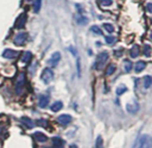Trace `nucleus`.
<instances>
[{
  "label": "nucleus",
  "instance_id": "25",
  "mask_svg": "<svg viewBox=\"0 0 152 148\" xmlns=\"http://www.w3.org/2000/svg\"><path fill=\"white\" fill-rule=\"evenodd\" d=\"M115 68H116V66L114 65V64H110V65L107 67L106 70V75L107 76H110V75H112L113 73L115 72Z\"/></svg>",
  "mask_w": 152,
  "mask_h": 148
},
{
  "label": "nucleus",
  "instance_id": "33",
  "mask_svg": "<svg viewBox=\"0 0 152 148\" xmlns=\"http://www.w3.org/2000/svg\"><path fill=\"white\" fill-rule=\"evenodd\" d=\"M146 7H147V10H148L149 12H151V14H152V3H148L146 5Z\"/></svg>",
  "mask_w": 152,
  "mask_h": 148
},
{
  "label": "nucleus",
  "instance_id": "7",
  "mask_svg": "<svg viewBox=\"0 0 152 148\" xmlns=\"http://www.w3.org/2000/svg\"><path fill=\"white\" fill-rule=\"evenodd\" d=\"M139 109H140V106H139L138 102L136 100H130L126 105V110H127L128 113H132V114H136L139 111Z\"/></svg>",
  "mask_w": 152,
  "mask_h": 148
},
{
  "label": "nucleus",
  "instance_id": "31",
  "mask_svg": "<svg viewBox=\"0 0 152 148\" xmlns=\"http://www.w3.org/2000/svg\"><path fill=\"white\" fill-rule=\"evenodd\" d=\"M95 146L96 147H102V137H100V136H98L97 139H96Z\"/></svg>",
  "mask_w": 152,
  "mask_h": 148
},
{
  "label": "nucleus",
  "instance_id": "36",
  "mask_svg": "<svg viewBox=\"0 0 152 148\" xmlns=\"http://www.w3.org/2000/svg\"><path fill=\"white\" fill-rule=\"evenodd\" d=\"M150 38H151V40H152V33L150 34Z\"/></svg>",
  "mask_w": 152,
  "mask_h": 148
},
{
  "label": "nucleus",
  "instance_id": "2",
  "mask_svg": "<svg viewBox=\"0 0 152 148\" xmlns=\"http://www.w3.org/2000/svg\"><path fill=\"white\" fill-rule=\"evenodd\" d=\"M109 58V54L108 52H102L97 55V58H96V61H95V68L96 70H102V66L104 65L106 61L108 60Z\"/></svg>",
  "mask_w": 152,
  "mask_h": 148
},
{
  "label": "nucleus",
  "instance_id": "24",
  "mask_svg": "<svg viewBox=\"0 0 152 148\" xmlns=\"http://www.w3.org/2000/svg\"><path fill=\"white\" fill-rule=\"evenodd\" d=\"M132 61H128V60H124V70L126 73H129L132 70Z\"/></svg>",
  "mask_w": 152,
  "mask_h": 148
},
{
  "label": "nucleus",
  "instance_id": "18",
  "mask_svg": "<svg viewBox=\"0 0 152 148\" xmlns=\"http://www.w3.org/2000/svg\"><path fill=\"white\" fill-rule=\"evenodd\" d=\"M31 58H32V53L30 51H26V52H24V54H23L22 58H21V61H22L23 63H28L31 60Z\"/></svg>",
  "mask_w": 152,
  "mask_h": 148
},
{
  "label": "nucleus",
  "instance_id": "38",
  "mask_svg": "<svg viewBox=\"0 0 152 148\" xmlns=\"http://www.w3.org/2000/svg\"><path fill=\"white\" fill-rule=\"evenodd\" d=\"M151 23H152V19H151Z\"/></svg>",
  "mask_w": 152,
  "mask_h": 148
},
{
  "label": "nucleus",
  "instance_id": "37",
  "mask_svg": "<svg viewBox=\"0 0 152 148\" xmlns=\"http://www.w3.org/2000/svg\"><path fill=\"white\" fill-rule=\"evenodd\" d=\"M26 1H31V0H26Z\"/></svg>",
  "mask_w": 152,
  "mask_h": 148
},
{
  "label": "nucleus",
  "instance_id": "12",
  "mask_svg": "<svg viewBox=\"0 0 152 148\" xmlns=\"http://www.w3.org/2000/svg\"><path fill=\"white\" fill-rule=\"evenodd\" d=\"M32 136L34 137V139H35L37 142H39V143H45V142H47L48 141V137L46 136L45 134H42V133H40V132H35L34 133Z\"/></svg>",
  "mask_w": 152,
  "mask_h": 148
},
{
  "label": "nucleus",
  "instance_id": "35",
  "mask_svg": "<svg viewBox=\"0 0 152 148\" xmlns=\"http://www.w3.org/2000/svg\"><path fill=\"white\" fill-rule=\"evenodd\" d=\"M69 51H72V54H74V55H77V51H76V50H74V48H72V47H70V48H69Z\"/></svg>",
  "mask_w": 152,
  "mask_h": 148
},
{
  "label": "nucleus",
  "instance_id": "22",
  "mask_svg": "<svg viewBox=\"0 0 152 148\" xmlns=\"http://www.w3.org/2000/svg\"><path fill=\"white\" fill-rule=\"evenodd\" d=\"M36 124H37L38 126H40V127H46V128H47V127L49 126L48 120H47V119H44V118L36 120Z\"/></svg>",
  "mask_w": 152,
  "mask_h": 148
},
{
  "label": "nucleus",
  "instance_id": "5",
  "mask_svg": "<svg viewBox=\"0 0 152 148\" xmlns=\"http://www.w3.org/2000/svg\"><path fill=\"white\" fill-rule=\"evenodd\" d=\"M27 21V14L26 12H22L20 16L18 17L16 23H15V28L16 29H23L26 24Z\"/></svg>",
  "mask_w": 152,
  "mask_h": 148
},
{
  "label": "nucleus",
  "instance_id": "30",
  "mask_svg": "<svg viewBox=\"0 0 152 148\" xmlns=\"http://www.w3.org/2000/svg\"><path fill=\"white\" fill-rule=\"evenodd\" d=\"M104 40L107 42V44H109V45H112L113 42H116V38L114 37V36H111V35H109V36H106L104 37Z\"/></svg>",
  "mask_w": 152,
  "mask_h": 148
},
{
  "label": "nucleus",
  "instance_id": "34",
  "mask_svg": "<svg viewBox=\"0 0 152 148\" xmlns=\"http://www.w3.org/2000/svg\"><path fill=\"white\" fill-rule=\"evenodd\" d=\"M115 53H116V54H115V55H116V56H121V55H122V50L121 51H116V52H115Z\"/></svg>",
  "mask_w": 152,
  "mask_h": 148
},
{
  "label": "nucleus",
  "instance_id": "32",
  "mask_svg": "<svg viewBox=\"0 0 152 148\" xmlns=\"http://www.w3.org/2000/svg\"><path fill=\"white\" fill-rule=\"evenodd\" d=\"M77 68H78V74L79 76L81 75V65H80V59H78V61H77Z\"/></svg>",
  "mask_w": 152,
  "mask_h": 148
},
{
  "label": "nucleus",
  "instance_id": "19",
  "mask_svg": "<svg viewBox=\"0 0 152 148\" xmlns=\"http://www.w3.org/2000/svg\"><path fill=\"white\" fill-rule=\"evenodd\" d=\"M143 82H144V87H145V88H146V89L150 88L151 85H152V77L151 76H145Z\"/></svg>",
  "mask_w": 152,
  "mask_h": 148
},
{
  "label": "nucleus",
  "instance_id": "20",
  "mask_svg": "<svg viewBox=\"0 0 152 148\" xmlns=\"http://www.w3.org/2000/svg\"><path fill=\"white\" fill-rule=\"evenodd\" d=\"M76 21H77V23L80 25H86L87 23H88V18H86V17H84V16H79L76 18Z\"/></svg>",
  "mask_w": 152,
  "mask_h": 148
},
{
  "label": "nucleus",
  "instance_id": "10",
  "mask_svg": "<svg viewBox=\"0 0 152 148\" xmlns=\"http://www.w3.org/2000/svg\"><path fill=\"white\" fill-rule=\"evenodd\" d=\"M72 117L68 114H62V115H59L57 117V122L61 125H67L72 122Z\"/></svg>",
  "mask_w": 152,
  "mask_h": 148
},
{
  "label": "nucleus",
  "instance_id": "6",
  "mask_svg": "<svg viewBox=\"0 0 152 148\" xmlns=\"http://www.w3.org/2000/svg\"><path fill=\"white\" fill-rule=\"evenodd\" d=\"M139 147H151L152 146V139L147 135H143L140 137L138 142Z\"/></svg>",
  "mask_w": 152,
  "mask_h": 148
},
{
  "label": "nucleus",
  "instance_id": "28",
  "mask_svg": "<svg viewBox=\"0 0 152 148\" xmlns=\"http://www.w3.org/2000/svg\"><path fill=\"white\" fill-rule=\"evenodd\" d=\"M104 28L107 30L108 32H114V30H115V28H114V26H113L112 24H109V23H104Z\"/></svg>",
  "mask_w": 152,
  "mask_h": 148
},
{
  "label": "nucleus",
  "instance_id": "14",
  "mask_svg": "<svg viewBox=\"0 0 152 148\" xmlns=\"http://www.w3.org/2000/svg\"><path fill=\"white\" fill-rule=\"evenodd\" d=\"M139 54H140V48H139V46H137V45L132 46V48L130 49V51H129L130 57H132V58H137V57L139 56Z\"/></svg>",
  "mask_w": 152,
  "mask_h": 148
},
{
  "label": "nucleus",
  "instance_id": "4",
  "mask_svg": "<svg viewBox=\"0 0 152 148\" xmlns=\"http://www.w3.org/2000/svg\"><path fill=\"white\" fill-rule=\"evenodd\" d=\"M27 36H28V34L26 32H20V33H18L14 37V40H12L14 45L15 46H23L25 44V42L27 40Z\"/></svg>",
  "mask_w": 152,
  "mask_h": 148
},
{
  "label": "nucleus",
  "instance_id": "27",
  "mask_svg": "<svg viewBox=\"0 0 152 148\" xmlns=\"http://www.w3.org/2000/svg\"><path fill=\"white\" fill-rule=\"evenodd\" d=\"M98 3L102 6H110L112 5L113 1L112 0H98Z\"/></svg>",
  "mask_w": 152,
  "mask_h": 148
},
{
  "label": "nucleus",
  "instance_id": "16",
  "mask_svg": "<svg viewBox=\"0 0 152 148\" xmlns=\"http://www.w3.org/2000/svg\"><path fill=\"white\" fill-rule=\"evenodd\" d=\"M21 121L24 123V125H26V127L28 128H33L34 127V122L32 121L30 118H28V117H22L21 118Z\"/></svg>",
  "mask_w": 152,
  "mask_h": 148
},
{
  "label": "nucleus",
  "instance_id": "21",
  "mask_svg": "<svg viewBox=\"0 0 152 148\" xmlns=\"http://www.w3.org/2000/svg\"><path fill=\"white\" fill-rule=\"evenodd\" d=\"M42 0H35V2L33 3V10L35 14H38L40 10V7H42Z\"/></svg>",
  "mask_w": 152,
  "mask_h": 148
},
{
  "label": "nucleus",
  "instance_id": "8",
  "mask_svg": "<svg viewBox=\"0 0 152 148\" xmlns=\"http://www.w3.org/2000/svg\"><path fill=\"white\" fill-rule=\"evenodd\" d=\"M60 59H61L60 52H54L52 54V56L50 57V59H49L48 64L51 66V67H55V66H57V64L59 63Z\"/></svg>",
  "mask_w": 152,
  "mask_h": 148
},
{
  "label": "nucleus",
  "instance_id": "1",
  "mask_svg": "<svg viewBox=\"0 0 152 148\" xmlns=\"http://www.w3.org/2000/svg\"><path fill=\"white\" fill-rule=\"evenodd\" d=\"M25 79H26V74L24 72L20 73V75L17 78L16 84H15V92L18 95H20L25 88Z\"/></svg>",
  "mask_w": 152,
  "mask_h": 148
},
{
  "label": "nucleus",
  "instance_id": "26",
  "mask_svg": "<svg viewBox=\"0 0 152 148\" xmlns=\"http://www.w3.org/2000/svg\"><path fill=\"white\" fill-rule=\"evenodd\" d=\"M144 55L146 57H150L151 48H150V46H149V45H145V47H144Z\"/></svg>",
  "mask_w": 152,
  "mask_h": 148
},
{
  "label": "nucleus",
  "instance_id": "13",
  "mask_svg": "<svg viewBox=\"0 0 152 148\" xmlns=\"http://www.w3.org/2000/svg\"><path fill=\"white\" fill-rule=\"evenodd\" d=\"M52 144H53V146H54V147L61 148V147L64 146L65 142H64L61 138H59V137H53V138H52Z\"/></svg>",
  "mask_w": 152,
  "mask_h": 148
},
{
  "label": "nucleus",
  "instance_id": "11",
  "mask_svg": "<svg viewBox=\"0 0 152 148\" xmlns=\"http://www.w3.org/2000/svg\"><path fill=\"white\" fill-rule=\"evenodd\" d=\"M49 103H50V96L48 94H42L38 98V107L42 109H45L48 107Z\"/></svg>",
  "mask_w": 152,
  "mask_h": 148
},
{
  "label": "nucleus",
  "instance_id": "23",
  "mask_svg": "<svg viewBox=\"0 0 152 148\" xmlns=\"http://www.w3.org/2000/svg\"><path fill=\"white\" fill-rule=\"evenodd\" d=\"M127 91V87L125 86V85H119L118 87H117V89H116V94L117 95H121V94H123L124 92H126Z\"/></svg>",
  "mask_w": 152,
  "mask_h": 148
},
{
  "label": "nucleus",
  "instance_id": "15",
  "mask_svg": "<svg viewBox=\"0 0 152 148\" xmlns=\"http://www.w3.org/2000/svg\"><path fill=\"white\" fill-rule=\"evenodd\" d=\"M145 67H146V62L145 61H138L136 64V68H134V70H136L137 74H139V73H142L143 70H145Z\"/></svg>",
  "mask_w": 152,
  "mask_h": 148
},
{
  "label": "nucleus",
  "instance_id": "17",
  "mask_svg": "<svg viewBox=\"0 0 152 148\" xmlns=\"http://www.w3.org/2000/svg\"><path fill=\"white\" fill-rule=\"evenodd\" d=\"M62 108H63V104H62V102H60V100H57V102H55L54 104L51 106V110H52L53 112H58Z\"/></svg>",
  "mask_w": 152,
  "mask_h": 148
},
{
  "label": "nucleus",
  "instance_id": "3",
  "mask_svg": "<svg viewBox=\"0 0 152 148\" xmlns=\"http://www.w3.org/2000/svg\"><path fill=\"white\" fill-rule=\"evenodd\" d=\"M40 77H42V81L45 84H49V83H51V81L53 80V78H54V73H53V70H51V68L47 67L42 70V76Z\"/></svg>",
  "mask_w": 152,
  "mask_h": 148
},
{
  "label": "nucleus",
  "instance_id": "9",
  "mask_svg": "<svg viewBox=\"0 0 152 148\" xmlns=\"http://www.w3.org/2000/svg\"><path fill=\"white\" fill-rule=\"evenodd\" d=\"M19 54H20V52H18V51H15L12 49H5L2 53V57L6 59H15L19 56Z\"/></svg>",
  "mask_w": 152,
  "mask_h": 148
},
{
  "label": "nucleus",
  "instance_id": "29",
  "mask_svg": "<svg viewBox=\"0 0 152 148\" xmlns=\"http://www.w3.org/2000/svg\"><path fill=\"white\" fill-rule=\"evenodd\" d=\"M90 29H91V31L94 32L95 34H98V35H102V31L100 30V28L98 26H95V25H94V26H92Z\"/></svg>",
  "mask_w": 152,
  "mask_h": 148
}]
</instances>
